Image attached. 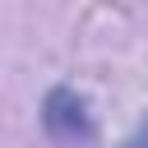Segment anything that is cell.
<instances>
[{"mask_svg":"<svg viewBox=\"0 0 148 148\" xmlns=\"http://www.w3.org/2000/svg\"><path fill=\"white\" fill-rule=\"evenodd\" d=\"M42 130H46L56 143H65V148L92 143V139H97V116H92V106H88V97H83L79 88L56 83V88H46V97H42Z\"/></svg>","mask_w":148,"mask_h":148,"instance_id":"obj_1","label":"cell"},{"mask_svg":"<svg viewBox=\"0 0 148 148\" xmlns=\"http://www.w3.org/2000/svg\"><path fill=\"white\" fill-rule=\"evenodd\" d=\"M120 148H148V120H143V125H139V130H134V134H130Z\"/></svg>","mask_w":148,"mask_h":148,"instance_id":"obj_2","label":"cell"}]
</instances>
